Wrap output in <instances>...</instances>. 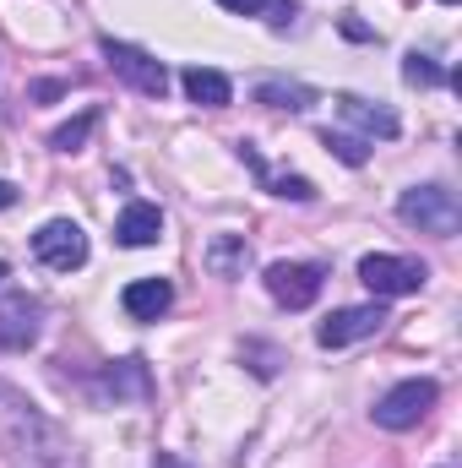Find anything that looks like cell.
I'll use <instances>...</instances> for the list:
<instances>
[{
    "label": "cell",
    "instance_id": "obj_1",
    "mask_svg": "<svg viewBox=\"0 0 462 468\" xmlns=\"http://www.w3.org/2000/svg\"><path fill=\"white\" fill-rule=\"evenodd\" d=\"M0 436L11 441V452H27V458H60V431L16 392V387H5L0 381Z\"/></svg>",
    "mask_w": 462,
    "mask_h": 468
},
{
    "label": "cell",
    "instance_id": "obj_2",
    "mask_svg": "<svg viewBox=\"0 0 462 468\" xmlns=\"http://www.w3.org/2000/svg\"><path fill=\"white\" fill-rule=\"evenodd\" d=\"M397 218L419 234L452 239L462 229V202H457V191H446V186H414V191H403Z\"/></svg>",
    "mask_w": 462,
    "mask_h": 468
},
{
    "label": "cell",
    "instance_id": "obj_3",
    "mask_svg": "<svg viewBox=\"0 0 462 468\" xmlns=\"http://www.w3.org/2000/svg\"><path fill=\"white\" fill-rule=\"evenodd\" d=\"M359 278H364V289H370L375 300H397V294H419V289H425V261L375 250V256L359 261Z\"/></svg>",
    "mask_w": 462,
    "mask_h": 468
},
{
    "label": "cell",
    "instance_id": "obj_4",
    "mask_svg": "<svg viewBox=\"0 0 462 468\" xmlns=\"http://www.w3.org/2000/svg\"><path fill=\"white\" fill-rule=\"evenodd\" d=\"M436 381H425V376H414V381H397L381 403H375V425L381 431H414L430 409H436Z\"/></svg>",
    "mask_w": 462,
    "mask_h": 468
},
{
    "label": "cell",
    "instance_id": "obj_5",
    "mask_svg": "<svg viewBox=\"0 0 462 468\" xmlns=\"http://www.w3.org/2000/svg\"><path fill=\"white\" fill-rule=\"evenodd\" d=\"M104 60H110V71H115L125 88H136V93H147V99H163V93H169V66L152 60L147 49L104 38Z\"/></svg>",
    "mask_w": 462,
    "mask_h": 468
},
{
    "label": "cell",
    "instance_id": "obj_6",
    "mask_svg": "<svg viewBox=\"0 0 462 468\" xmlns=\"http://www.w3.org/2000/svg\"><path fill=\"white\" fill-rule=\"evenodd\" d=\"M33 256L44 267H55V272H77L88 261V234H82V224H71V218H49L44 229L33 234Z\"/></svg>",
    "mask_w": 462,
    "mask_h": 468
},
{
    "label": "cell",
    "instance_id": "obj_7",
    "mask_svg": "<svg viewBox=\"0 0 462 468\" xmlns=\"http://www.w3.org/2000/svg\"><path fill=\"white\" fill-rule=\"evenodd\" d=\"M321 283H327V272L310 267V261H272V267H267V294H272L278 305H289V311L316 305Z\"/></svg>",
    "mask_w": 462,
    "mask_h": 468
},
{
    "label": "cell",
    "instance_id": "obj_8",
    "mask_svg": "<svg viewBox=\"0 0 462 468\" xmlns=\"http://www.w3.org/2000/svg\"><path fill=\"white\" fill-rule=\"evenodd\" d=\"M381 322H386L381 305H343V311H332V316L316 327V344H321V349H348V344H359V338H375Z\"/></svg>",
    "mask_w": 462,
    "mask_h": 468
},
{
    "label": "cell",
    "instance_id": "obj_9",
    "mask_svg": "<svg viewBox=\"0 0 462 468\" xmlns=\"http://www.w3.org/2000/svg\"><path fill=\"white\" fill-rule=\"evenodd\" d=\"M38 344V300L11 294L0 305V349H33Z\"/></svg>",
    "mask_w": 462,
    "mask_h": 468
},
{
    "label": "cell",
    "instance_id": "obj_10",
    "mask_svg": "<svg viewBox=\"0 0 462 468\" xmlns=\"http://www.w3.org/2000/svg\"><path fill=\"white\" fill-rule=\"evenodd\" d=\"M120 305H125L131 322H158L174 305V289H169V278H136V283H125Z\"/></svg>",
    "mask_w": 462,
    "mask_h": 468
},
{
    "label": "cell",
    "instance_id": "obj_11",
    "mask_svg": "<svg viewBox=\"0 0 462 468\" xmlns=\"http://www.w3.org/2000/svg\"><path fill=\"white\" fill-rule=\"evenodd\" d=\"M158 234H163V213H158L152 202H131V207L115 218V239H120V245H131V250L152 245Z\"/></svg>",
    "mask_w": 462,
    "mask_h": 468
},
{
    "label": "cell",
    "instance_id": "obj_12",
    "mask_svg": "<svg viewBox=\"0 0 462 468\" xmlns=\"http://www.w3.org/2000/svg\"><path fill=\"white\" fill-rule=\"evenodd\" d=\"M180 88H185V99H191V104H202V110H224V104L234 99L229 77H224V71H213V66H191V71L180 77Z\"/></svg>",
    "mask_w": 462,
    "mask_h": 468
},
{
    "label": "cell",
    "instance_id": "obj_13",
    "mask_svg": "<svg viewBox=\"0 0 462 468\" xmlns=\"http://www.w3.org/2000/svg\"><path fill=\"white\" fill-rule=\"evenodd\" d=\"M104 392L115 398V403H142L147 392H152V381H147V365L142 359H120L104 370Z\"/></svg>",
    "mask_w": 462,
    "mask_h": 468
},
{
    "label": "cell",
    "instance_id": "obj_14",
    "mask_svg": "<svg viewBox=\"0 0 462 468\" xmlns=\"http://www.w3.org/2000/svg\"><path fill=\"white\" fill-rule=\"evenodd\" d=\"M338 110H343V120H348V125H359L364 136H381V142H392V136H397V115H392V110H381V104H364V99L343 93V99H338Z\"/></svg>",
    "mask_w": 462,
    "mask_h": 468
},
{
    "label": "cell",
    "instance_id": "obj_15",
    "mask_svg": "<svg viewBox=\"0 0 462 468\" xmlns=\"http://www.w3.org/2000/svg\"><path fill=\"white\" fill-rule=\"evenodd\" d=\"M245 261H250V245H245L239 234H218V239L207 245V267H213L218 278H234V272H245Z\"/></svg>",
    "mask_w": 462,
    "mask_h": 468
},
{
    "label": "cell",
    "instance_id": "obj_16",
    "mask_svg": "<svg viewBox=\"0 0 462 468\" xmlns=\"http://www.w3.org/2000/svg\"><path fill=\"white\" fill-rule=\"evenodd\" d=\"M256 104H272V110H310L316 93L299 88V82H261V88H256Z\"/></svg>",
    "mask_w": 462,
    "mask_h": 468
},
{
    "label": "cell",
    "instance_id": "obj_17",
    "mask_svg": "<svg viewBox=\"0 0 462 468\" xmlns=\"http://www.w3.org/2000/svg\"><path fill=\"white\" fill-rule=\"evenodd\" d=\"M93 125H99V115L88 110V115H77L71 125H60V131L49 136V147H60V153H82V142L93 136Z\"/></svg>",
    "mask_w": 462,
    "mask_h": 468
},
{
    "label": "cell",
    "instance_id": "obj_18",
    "mask_svg": "<svg viewBox=\"0 0 462 468\" xmlns=\"http://www.w3.org/2000/svg\"><path fill=\"white\" fill-rule=\"evenodd\" d=\"M321 142H327V153H338L348 169H359L364 158H370V147L359 142V136H343V131H321Z\"/></svg>",
    "mask_w": 462,
    "mask_h": 468
},
{
    "label": "cell",
    "instance_id": "obj_19",
    "mask_svg": "<svg viewBox=\"0 0 462 468\" xmlns=\"http://www.w3.org/2000/svg\"><path fill=\"white\" fill-rule=\"evenodd\" d=\"M403 77H408L414 88H436V82H446V71H441V66H436L430 55H419V49H414V55L403 60Z\"/></svg>",
    "mask_w": 462,
    "mask_h": 468
},
{
    "label": "cell",
    "instance_id": "obj_20",
    "mask_svg": "<svg viewBox=\"0 0 462 468\" xmlns=\"http://www.w3.org/2000/svg\"><path fill=\"white\" fill-rule=\"evenodd\" d=\"M272 191L289 197V202H316V186H310L305 175H283V180H272Z\"/></svg>",
    "mask_w": 462,
    "mask_h": 468
},
{
    "label": "cell",
    "instance_id": "obj_21",
    "mask_svg": "<svg viewBox=\"0 0 462 468\" xmlns=\"http://www.w3.org/2000/svg\"><path fill=\"white\" fill-rule=\"evenodd\" d=\"M218 5H224V11H234V16H256L267 0H218Z\"/></svg>",
    "mask_w": 462,
    "mask_h": 468
},
{
    "label": "cell",
    "instance_id": "obj_22",
    "mask_svg": "<svg viewBox=\"0 0 462 468\" xmlns=\"http://www.w3.org/2000/svg\"><path fill=\"white\" fill-rule=\"evenodd\" d=\"M0 207H16V186L11 180H0Z\"/></svg>",
    "mask_w": 462,
    "mask_h": 468
},
{
    "label": "cell",
    "instance_id": "obj_23",
    "mask_svg": "<svg viewBox=\"0 0 462 468\" xmlns=\"http://www.w3.org/2000/svg\"><path fill=\"white\" fill-rule=\"evenodd\" d=\"M158 468H185L180 458H158Z\"/></svg>",
    "mask_w": 462,
    "mask_h": 468
},
{
    "label": "cell",
    "instance_id": "obj_24",
    "mask_svg": "<svg viewBox=\"0 0 462 468\" xmlns=\"http://www.w3.org/2000/svg\"><path fill=\"white\" fill-rule=\"evenodd\" d=\"M441 5H457V0H441Z\"/></svg>",
    "mask_w": 462,
    "mask_h": 468
},
{
    "label": "cell",
    "instance_id": "obj_25",
    "mask_svg": "<svg viewBox=\"0 0 462 468\" xmlns=\"http://www.w3.org/2000/svg\"><path fill=\"white\" fill-rule=\"evenodd\" d=\"M0 278H5V261H0Z\"/></svg>",
    "mask_w": 462,
    "mask_h": 468
}]
</instances>
